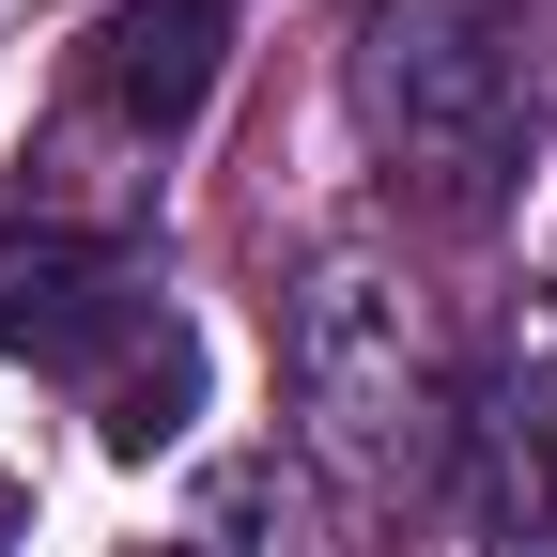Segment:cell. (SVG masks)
<instances>
[{
  "instance_id": "7a4b0ae2",
  "label": "cell",
  "mask_w": 557,
  "mask_h": 557,
  "mask_svg": "<svg viewBox=\"0 0 557 557\" xmlns=\"http://www.w3.org/2000/svg\"><path fill=\"white\" fill-rule=\"evenodd\" d=\"M278 387H295V449L357 511H418L465 465V387L434 357V310H418L372 248H325L295 295H278Z\"/></svg>"
},
{
  "instance_id": "5b68a950",
  "label": "cell",
  "mask_w": 557,
  "mask_h": 557,
  "mask_svg": "<svg viewBox=\"0 0 557 557\" xmlns=\"http://www.w3.org/2000/svg\"><path fill=\"white\" fill-rule=\"evenodd\" d=\"M233 16L248 0H109V16L78 32V109L109 124V139H186L201 124V94H218V62H233Z\"/></svg>"
},
{
  "instance_id": "6da1fadb",
  "label": "cell",
  "mask_w": 557,
  "mask_h": 557,
  "mask_svg": "<svg viewBox=\"0 0 557 557\" xmlns=\"http://www.w3.org/2000/svg\"><path fill=\"white\" fill-rule=\"evenodd\" d=\"M357 139L418 218L480 233L542 139V0H357Z\"/></svg>"
},
{
  "instance_id": "3957f363",
  "label": "cell",
  "mask_w": 557,
  "mask_h": 557,
  "mask_svg": "<svg viewBox=\"0 0 557 557\" xmlns=\"http://www.w3.org/2000/svg\"><path fill=\"white\" fill-rule=\"evenodd\" d=\"M0 357L94 387V434L124 465H156L186 434V403H201V341L171 325L124 218H16L0 233Z\"/></svg>"
},
{
  "instance_id": "277c9868",
  "label": "cell",
  "mask_w": 557,
  "mask_h": 557,
  "mask_svg": "<svg viewBox=\"0 0 557 557\" xmlns=\"http://www.w3.org/2000/svg\"><path fill=\"white\" fill-rule=\"evenodd\" d=\"M465 480H480V542L496 557H557V278L511 295L496 357L465 387Z\"/></svg>"
}]
</instances>
